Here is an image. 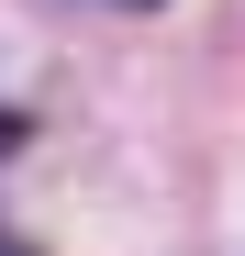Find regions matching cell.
Returning <instances> with one entry per match:
<instances>
[{"mask_svg": "<svg viewBox=\"0 0 245 256\" xmlns=\"http://www.w3.org/2000/svg\"><path fill=\"white\" fill-rule=\"evenodd\" d=\"M0 256H34V245H22V234H12V223H0Z\"/></svg>", "mask_w": 245, "mask_h": 256, "instance_id": "1", "label": "cell"}, {"mask_svg": "<svg viewBox=\"0 0 245 256\" xmlns=\"http://www.w3.org/2000/svg\"><path fill=\"white\" fill-rule=\"evenodd\" d=\"M134 12H145V0H134Z\"/></svg>", "mask_w": 245, "mask_h": 256, "instance_id": "2", "label": "cell"}]
</instances>
